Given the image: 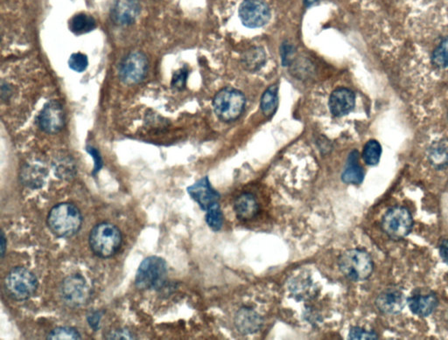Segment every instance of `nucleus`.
<instances>
[{"mask_svg":"<svg viewBox=\"0 0 448 340\" xmlns=\"http://www.w3.org/2000/svg\"><path fill=\"white\" fill-rule=\"evenodd\" d=\"M47 221L55 236L71 238L80 230L82 215L78 206L72 203H60L51 209Z\"/></svg>","mask_w":448,"mask_h":340,"instance_id":"obj_1","label":"nucleus"},{"mask_svg":"<svg viewBox=\"0 0 448 340\" xmlns=\"http://www.w3.org/2000/svg\"><path fill=\"white\" fill-rule=\"evenodd\" d=\"M89 243L95 255L109 258L116 255L122 244V234L117 226L103 222L91 230Z\"/></svg>","mask_w":448,"mask_h":340,"instance_id":"obj_2","label":"nucleus"},{"mask_svg":"<svg viewBox=\"0 0 448 340\" xmlns=\"http://www.w3.org/2000/svg\"><path fill=\"white\" fill-rule=\"evenodd\" d=\"M166 260L158 256H149L139 265L135 278V285L141 291L161 290L167 279Z\"/></svg>","mask_w":448,"mask_h":340,"instance_id":"obj_3","label":"nucleus"},{"mask_svg":"<svg viewBox=\"0 0 448 340\" xmlns=\"http://www.w3.org/2000/svg\"><path fill=\"white\" fill-rule=\"evenodd\" d=\"M339 269L349 280H366L374 269L373 260L366 251L352 249L344 251L339 257Z\"/></svg>","mask_w":448,"mask_h":340,"instance_id":"obj_4","label":"nucleus"},{"mask_svg":"<svg viewBox=\"0 0 448 340\" xmlns=\"http://www.w3.org/2000/svg\"><path fill=\"white\" fill-rule=\"evenodd\" d=\"M246 99L242 92L232 88H222L213 99L215 115L222 122H232L242 115Z\"/></svg>","mask_w":448,"mask_h":340,"instance_id":"obj_5","label":"nucleus"},{"mask_svg":"<svg viewBox=\"0 0 448 340\" xmlns=\"http://www.w3.org/2000/svg\"><path fill=\"white\" fill-rule=\"evenodd\" d=\"M5 289L12 300L24 301L33 297L38 289L36 276L23 267L12 269L5 279Z\"/></svg>","mask_w":448,"mask_h":340,"instance_id":"obj_6","label":"nucleus"},{"mask_svg":"<svg viewBox=\"0 0 448 340\" xmlns=\"http://www.w3.org/2000/svg\"><path fill=\"white\" fill-rule=\"evenodd\" d=\"M413 220L411 212L403 206L389 209L384 215L382 228L392 240H401L411 233Z\"/></svg>","mask_w":448,"mask_h":340,"instance_id":"obj_7","label":"nucleus"},{"mask_svg":"<svg viewBox=\"0 0 448 340\" xmlns=\"http://www.w3.org/2000/svg\"><path fill=\"white\" fill-rule=\"evenodd\" d=\"M61 295L63 302L68 306L79 308L90 302L91 290L84 276L72 275L62 282Z\"/></svg>","mask_w":448,"mask_h":340,"instance_id":"obj_8","label":"nucleus"},{"mask_svg":"<svg viewBox=\"0 0 448 340\" xmlns=\"http://www.w3.org/2000/svg\"><path fill=\"white\" fill-rule=\"evenodd\" d=\"M148 71V60L144 53H131L120 63V80L127 85L139 84L145 77Z\"/></svg>","mask_w":448,"mask_h":340,"instance_id":"obj_9","label":"nucleus"},{"mask_svg":"<svg viewBox=\"0 0 448 340\" xmlns=\"http://www.w3.org/2000/svg\"><path fill=\"white\" fill-rule=\"evenodd\" d=\"M239 18L248 28L262 27L271 19V9L263 0H244L239 8Z\"/></svg>","mask_w":448,"mask_h":340,"instance_id":"obj_10","label":"nucleus"},{"mask_svg":"<svg viewBox=\"0 0 448 340\" xmlns=\"http://www.w3.org/2000/svg\"><path fill=\"white\" fill-rule=\"evenodd\" d=\"M64 112L59 101L47 103L38 117L40 128L47 134H56L64 126Z\"/></svg>","mask_w":448,"mask_h":340,"instance_id":"obj_11","label":"nucleus"},{"mask_svg":"<svg viewBox=\"0 0 448 340\" xmlns=\"http://www.w3.org/2000/svg\"><path fill=\"white\" fill-rule=\"evenodd\" d=\"M187 193L203 211H207L221 198L220 193L213 189L209 177L202 178L193 185L187 187Z\"/></svg>","mask_w":448,"mask_h":340,"instance_id":"obj_12","label":"nucleus"},{"mask_svg":"<svg viewBox=\"0 0 448 340\" xmlns=\"http://www.w3.org/2000/svg\"><path fill=\"white\" fill-rule=\"evenodd\" d=\"M141 4L139 0H115L110 9V17L119 25H132L139 17Z\"/></svg>","mask_w":448,"mask_h":340,"instance_id":"obj_13","label":"nucleus"},{"mask_svg":"<svg viewBox=\"0 0 448 340\" xmlns=\"http://www.w3.org/2000/svg\"><path fill=\"white\" fill-rule=\"evenodd\" d=\"M408 300L399 289L389 288L378 295L376 300L377 309L387 315H396L401 313Z\"/></svg>","mask_w":448,"mask_h":340,"instance_id":"obj_14","label":"nucleus"},{"mask_svg":"<svg viewBox=\"0 0 448 340\" xmlns=\"http://www.w3.org/2000/svg\"><path fill=\"white\" fill-rule=\"evenodd\" d=\"M355 95L349 88H339L333 91L329 98V110L333 116L341 117L348 115L354 110Z\"/></svg>","mask_w":448,"mask_h":340,"instance_id":"obj_15","label":"nucleus"},{"mask_svg":"<svg viewBox=\"0 0 448 340\" xmlns=\"http://www.w3.org/2000/svg\"><path fill=\"white\" fill-rule=\"evenodd\" d=\"M235 326L242 335H253L263 326V319L255 311L250 308H241L235 317Z\"/></svg>","mask_w":448,"mask_h":340,"instance_id":"obj_16","label":"nucleus"},{"mask_svg":"<svg viewBox=\"0 0 448 340\" xmlns=\"http://www.w3.org/2000/svg\"><path fill=\"white\" fill-rule=\"evenodd\" d=\"M47 170L40 163H27L22 168L21 180L25 186L39 189L46 182Z\"/></svg>","mask_w":448,"mask_h":340,"instance_id":"obj_17","label":"nucleus"},{"mask_svg":"<svg viewBox=\"0 0 448 340\" xmlns=\"http://www.w3.org/2000/svg\"><path fill=\"white\" fill-rule=\"evenodd\" d=\"M408 304L412 313L419 317H427L434 313L438 306V301L436 295L414 294L408 298Z\"/></svg>","mask_w":448,"mask_h":340,"instance_id":"obj_18","label":"nucleus"},{"mask_svg":"<svg viewBox=\"0 0 448 340\" xmlns=\"http://www.w3.org/2000/svg\"><path fill=\"white\" fill-rule=\"evenodd\" d=\"M234 211L240 221H250L259 214V205L252 193H243L235 200Z\"/></svg>","mask_w":448,"mask_h":340,"instance_id":"obj_19","label":"nucleus"},{"mask_svg":"<svg viewBox=\"0 0 448 340\" xmlns=\"http://www.w3.org/2000/svg\"><path fill=\"white\" fill-rule=\"evenodd\" d=\"M427 158L435 169H446L448 167V138L434 142L428 149Z\"/></svg>","mask_w":448,"mask_h":340,"instance_id":"obj_20","label":"nucleus"},{"mask_svg":"<svg viewBox=\"0 0 448 340\" xmlns=\"http://www.w3.org/2000/svg\"><path fill=\"white\" fill-rule=\"evenodd\" d=\"M364 180V171L359 164V152L353 151L349 155L347 163L342 174V180L346 184L359 185Z\"/></svg>","mask_w":448,"mask_h":340,"instance_id":"obj_21","label":"nucleus"},{"mask_svg":"<svg viewBox=\"0 0 448 340\" xmlns=\"http://www.w3.org/2000/svg\"><path fill=\"white\" fill-rule=\"evenodd\" d=\"M69 30L75 36L90 33L97 27V22L91 15L78 14L73 16L69 23Z\"/></svg>","mask_w":448,"mask_h":340,"instance_id":"obj_22","label":"nucleus"},{"mask_svg":"<svg viewBox=\"0 0 448 340\" xmlns=\"http://www.w3.org/2000/svg\"><path fill=\"white\" fill-rule=\"evenodd\" d=\"M266 56L262 47H252L242 56V64L246 71L257 72L265 65Z\"/></svg>","mask_w":448,"mask_h":340,"instance_id":"obj_23","label":"nucleus"},{"mask_svg":"<svg viewBox=\"0 0 448 340\" xmlns=\"http://www.w3.org/2000/svg\"><path fill=\"white\" fill-rule=\"evenodd\" d=\"M278 106V87L276 85H272L267 88L261 98V107L263 115L272 117L277 110Z\"/></svg>","mask_w":448,"mask_h":340,"instance_id":"obj_24","label":"nucleus"},{"mask_svg":"<svg viewBox=\"0 0 448 340\" xmlns=\"http://www.w3.org/2000/svg\"><path fill=\"white\" fill-rule=\"evenodd\" d=\"M56 176L60 179L69 180L76 174V167L71 158L63 157L55 161Z\"/></svg>","mask_w":448,"mask_h":340,"instance_id":"obj_25","label":"nucleus"},{"mask_svg":"<svg viewBox=\"0 0 448 340\" xmlns=\"http://www.w3.org/2000/svg\"><path fill=\"white\" fill-rule=\"evenodd\" d=\"M381 155H382V147L377 141H370L364 145L363 151V158L365 164L368 165H377L379 163Z\"/></svg>","mask_w":448,"mask_h":340,"instance_id":"obj_26","label":"nucleus"},{"mask_svg":"<svg viewBox=\"0 0 448 340\" xmlns=\"http://www.w3.org/2000/svg\"><path fill=\"white\" fill-rule=\"evenodd\" d=\"M206 212V222L209 227L215 232L221 230L224 224V215L219 203L212 205Z\"/></svg>","mask_w":448,"mask_h":340,"instance_id":"obj_27","label":"nucleus"},{"mask_svg":"<svg viewBox=\"0 0 448 340\" xmlns=\"http://www.w3.org/2000/svg\"><path fill=\"white\" fill-rule=\"evenodd\" d=\"M432 60L437 68H448V37L445 38L434 50Z\"/></svg>","mask_w":448,"mask_h":340,"instance_id":"obj_28","label":"nucleus"},{"mask_svg":"<svg viewBox=\"0 0 448 340\" xmlns=\"http://www.w3.org/2000/svg\"><path fill=\"white\" fill-rule=\"evenodd\" d=\"M50 340H78L81 339L80 333L75 328L69 326L57 327L51 332L47 337Z\"/></svg>","mask_w":448,"mask_h":340,"instance_id":"obj_29","label":"nucleus"},{"mask_svg":"<svg viewBox=\"0 0 448 340\" xmlns=\"http://www.w3.org/2000/svg\"><path fill=\"white\" fill-rule=\"evenodd\" d=\"M68 64L73 71L82 73L89 66L88 56L82 53H75L69 57Z\"/></svg>","mask_w":448,"mask_h":340,"instance_id":"obj_30","label":"nucleus"},{"mask_svg":"<svg viewBox=\"0 0 448 340\" xmlns=\"http://www.w3.org/2000/svg\"><path fill=\"white\" fill-rule=\"evenodd\" d=\"M189 76V71L186 68L180 69L174 73L171 84L177 90H182L186 87L187 79Z\"/></svg>","mask_w":448,"mask_h":340,"instance_id":"obj_31","label":"nucleus"},{"mask_svg":"<svg viewBox=\"0 0 448 340\" xmlns=\"http://www.w3.org/2000/svg\"><path fill=\"white\" fill-rule=\"evenodd\" d=\"M349 339H377V333L368 332L360 327H353L349 330Z\"/></svg>","mask_w":448,"mask_h":340,"instance_id":"obj_32","label":"nucleus"},{"mask_svg":"<svg viewBox=\"0 0 448 340\" xmlns=\"http://www.w3.org/2000/svg\"><path fill=\"white\" fill-rule=\"evenodd\" d=\"M86 151L93 158L94 170L92 171V175L96 176L99 173L102 167H103V160H102L100 152L97 149L93 147V146H87Z\"/></svg>","mask_w":448,"mask_h":340,"instance_id":"obj_33","label":"nucleus"},{"mask_svg":"<svg viewBox=\"0 0 448 340\" xmlns=\"http://www.w3.org/2000/svg\"><path fill=\"white\" fill-rule=\"evenodd\" d=\"M108 339H134L132 333L126 329H117L107 335Z\"/></svg>","mask_w":448,"mask_h":340,"instance_id":"obj_34","label":"nucleus"},{"mask_svg":"<svg viewBox=\"0 0 448 340\" xmlns=\"http://www.w3.org/2000/svg\"><path fill=\"white\" fill-rule=\"evenodd\" d=\"M294 46L289 45L287 43H283L281 53L283 65L287 66L291 62V59L294 55Z\"/></svg>","mask_w":448,"mask_h":340,"instance_id":"obj_35","label":"nucleus"},{"mask_svg":"<svg viewBox=\"0 0 448 340\" xmlns=\"http://www.w3.org/2000/svg\"><path fill=\"white\" fill-rule=\"evenodd\" d=\"M102 316L100 311H94L88 316V322L95 330H99Z\"/></svg>","mask_w":448,"mask_h":340,"instance_id":"obj_36","label":"nucleus"},{"mask_svg":"<svg viewBox=\"0 0 448 340\" xmlns=\"http://www.w3.org/2000/svg\"><path fill=\"white\" fill-rule=\"evenodd\" d=\"M440 255L444 263L448 265V239L444 240L440 246Z\"/></svg>","mask_w":448,"mask_h":340,"instance_id":"obj_37","label":"nucleus"},{"mask_svg":"<svg viewBox=\"0 0 448 340\" xmlns=\"http://www.w3.org/2000/svg\"><path fill=\"white\" fill-rule=\"evenodd\" d=\"M6 241L4 232H1V257H4L5 252Z\"/></svg>","mask_w":448,"mask_h":340,"instance_id":"obj_38","label":"nucleus"},{"mask_svg":"<svg viewBox=\"0 0 448 340\" xmlns=\"http://www.w3.org/2000/svg\"><path fill=\"white\" fill-rule=\"evenodd\" d=\"M319 1L320 0H305V4H306L307 6H311L316 5V3Z\"/></svg>","mask_w":448,"mask_h":340,"instance_id":"obj_39","label":"nucleus"}]
</instances>
